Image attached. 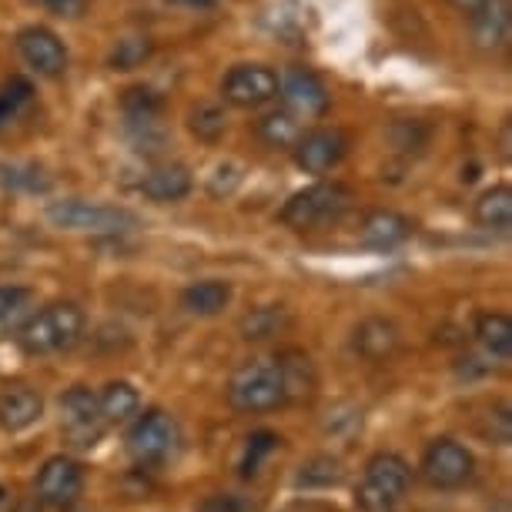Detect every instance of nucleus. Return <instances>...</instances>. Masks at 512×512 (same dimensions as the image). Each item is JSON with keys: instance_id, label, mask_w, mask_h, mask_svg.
<instances>
[{"instance_id": "c85d7f7f", "label": "nucleus", "mask_w": 512, "mask_h": 512, "mask_svg": "<svg viewBox=\"0 0 512 512\" xmlns=\"http://www.w3.org/2000/svg\"><path fill=\"white\" fill-rule=\"evenodd\" d=\"M228 128V118L225 111L218 108V104H198L195 111H191V131L198 134L201 141H218L221 134Z\"/></svg>"}, {"instance_id": "dca6fc26", "label": "nucleus", "mask_w": 512, "mask_h": 512, "mask_svg": "<svg viewBox=\"0 0 512 512\" xmlns=\"http://www.w3.org/2000/svg\"><path fill=\"white\" fill-rule=\"evenodd\" d=\"M352 349L362 355L365 362H385L399 349V328L389 318H365L352 335Z\"/></svg>"}, {"instance_id": "c9c22d12", "label": "nucleus", "mask_w": 512, "mask_h": 512, "mask_svg": "<svg viewBox=\"0 0 512 512\" xmlns=\"http://www.w3.org/2000/svg\"><path fill=\"white\" fill-rule=\"evenodd\" d=\"M0 181L7 188H27V191H44L47 181L37 178L34 171H21V168H0Z\"/></svg>"}, {"instance_id": "2f4dec72", "label": "nucleus", "mask_w": 512, "mask_h": 512, "mask_svg": "<svg viewBox=\"0 0 512 512\" xmlns=\"http://www.w3.org/2000/svg\"><path fill=\"white\" fill-rule=\"evenodd\" d=\"M389 138L399 151H422L425 144H429V128L419 121H399L389 131Z\"/></svg>"}, {"instance_id": "72a5a7b5", "label": "nucleus", "mask_w": 512, "mask_h": 512, "mask_svg": "<svg viewBox=\"0 0 512 512\" xmlns=\"http://www.w3.org/2000/svg\"><path fill=\"white\" fill-rule=\"evenodd\" d=\"M31 305V292L21 285H0V325H11Z\"/></svg>"}, {"instance_id": "20e7f679", "label": "nucleus", "mask_w": 512, "mask_h": 512, "mask_svg": "<svg viewBox=\"0 0 512 512\" xmlns=\"http://www.w3.org/2000/svg\"><path fill=\"white\" fill-rule=\"evenodd\" d=\"M349 201H352V191L345 185L322 181V185H312V188H305V191H298V195L288 198L278 218L295 231L328 228V225H335L345 211H349Z\"/></svg>"}, {"instance_id": "423d86ee", "label": "nucleus", "mask_w": 512, "mask_h": 512, "mask_svg": "<svg viewBox=\"0 0 512 512\" xmlns=\"http://www.w3.org/2000/svg\"><path fill=\"white\" fill-rule=\"evenodd\" d=\"M47 218L57 228L67 231H91V235H118L138 225V218L124 208H108V205H91V201H54L47 208Z\"/></svg>"}, {"instance_id": "4468645a", "label": "nucleus", "mask_w": 512, "mask_h": 512, "mask_svg": "<svg viewBox=\"0 0 512 512\" xmlns=\"http://www.w3.org/2000/svg\"><path fill=\"white\" fill-rule=\"evenodd\" d=\"M44 399L31 385H4L0 389V429L4 432H24L34 422H41Z\"/></svg>"}, {"instance_id": "9d476101", "label": "nucleus", "mask_w": 512, "mask_h": 512, "mask_svg": "<svg viewBox=\"0 0 512 512\" xmlns=\"http://www.w3.org/2000/svg\"><path fill=\"white\" fill-rule=\"evenodd\" d=\"M37 499L44 506H54V509H67L71 502H77L84 489V472H81V462H74L71 456H51L37 472Z\"/></svg>"}, {"instance_id": "bb28decb", "label": "nucleus", "mask_w": 512, "mask_h": 512, "mask_svg": "<svg viewBox=\"0 0 512 512\" xmlns=\"http://www.w3.org/2000/svg\"><path fill=\"white\" fill-rule=\"evenodd\" d=\"M282 446V439L275 436V432H251V436L245 439V456H241V476L251 479L258 469H262V462L272 456V452Z\"/></svg>"}, {"instance_id": "6e6552de", "label": "nucleus", "mask_w": 512, "mask_h": 512, "mask_svg": "<svg viewBox=\"0 0 512 512\" xmlns=\"http://www.w3.org/2000/svg\"><path fill=\"white\" fill-rule=\"evenodd\" d=\"M61 425L74 446H94L104 432L101 402L88 385H74L61 395Z\"/></svg>"}, {"instance_id": "2eb2a0df", "label": "nucleus", "mask_w": 512, "mask_h": 512, "mask_svg": "<svg viewBox=\"0 0 512 512\" xmlns=\"http://www.w3.org/2000/svg\"><path fill=\"white\" fill-rule=\"evenodd\" d=\"M472 21V41L482 51H502L512 37V4L509 0H486Z\"/></svg>"}, {"instance_id": "ea45409f", "label": "nucleus", "mask_w": 512, "mask_h": 512, "mask_svg": "<svg viewBox=\"0 0 512 512\" xmlns=\"http://www.w3.org/2000/svg\"><path fill=\"white\" fill-rule=\"evenodd\" d=\"M502 154H506V158H509V124H506V128H502Z\"/></svg>"}, {"instance_id": "4be33fe9", "label": "nucleus", "mask_w": 512, "mask_h": 512, "mask_svg": "<svg viewBox=\"0 0 512 512\" xmlns=\"http://www.w3.org/2000/svg\"><path fill=\"white\" fill-rule=\"evenodd\" d=\"M476 338H479L482 349H486L489 359L509 362V355H512V322H509V315H502V312L482 315L476 322Z\"/></svg>"}, {"instance_id": "0eeeda50", "label": "nucleus", "mask_w": 512, "mask_h": 512, "mask_svg": "<svg viewBox=\"0 0 512 512\" xmlns=\"http://www.w3.org/2000/svg\"><path fill=\"white\" fill-rule=\"evenodd\" d=\"M476 472L472 452L456 439H436L429 442L422 456V476L432 489H462Z\"/></svg>"}, {"instance_id": "58836bf2", "label": "nucleus", "mask_w": 512, "mask_h": 512, "mask_svg": "<svg viewBox=\"0 0 512 512\" xmlns=\"http://www.w3.org/2000/svg\"><path fill=\"white\" fill-rule=\"evenodd\" d=\"M171 4H185V7H215V0H171Z\"/></svg>"}, {"instance_id": "1a4fd4ad", "label": "nucleus", "mask_w": 512, "mask_h": 512, "mask_svg": "<svg viewBox=\"0 0 512 512\" xmlns=\"http://www.w3.org/2000/svg\"><path fill=\"white\" fill-rule=\"evenodd\" d=\"M221 94H225V101L235 104V108L255 111L278 98V77L262 64H238V67H231L225 74V81H221Z\"/></svg>"}, {"instance_id": "f3484780", "label": "nucleus", "mask_w": 512, "mask_h": 512, "mask_svg": "<svg viewBox=\"0 0 512 512\" xmlns=\"http://www.w3.org/2000/svg\"><path fill=\"white\" fill-rule=\"evenodd\" d=\"M181 305L198 318H215L231 305V285L218 282V278H205V282H195L181 292Z\"/></svg>"}, {"instance_id": "f257e3e1", "label": "nucleus", "mask_w": 512, "mask_h": 512, "mask_svg": "<svg viewBox=\"0 0 512 512\" xmlns=\"http://www.w3.org/2000/svg\"><path fill=\"white\" fill-rule=\"evenodd\" d=\"M412 486L409 462L395 452H379L365 462L362 482L355 489V506L362 512H392Z\"/></svg>"}, {"instance_id": "473e14b6", "label": "nucleus", "mask_w": 512, "mask_h": 512, "mask_svg": "<svg viewBox=\"0 0 512 512\" xmlns=\"http://www.w3.org/2000/svg\"><path fill=\"white\" fill-rule=\"evenodd\" d=\"M482 436H486L492 446H509L512 439V415H509V405H496L486 422H482Z\"/></svg>"}, {"instance_id": "a19ab883", "label": "nucleus", "mask_w": 512, "mask_h": 512, "mask_svg": "<svg viewBox=\"0 0 512 512\" xmlns=\"http://www.w3.org/2000/svg\"><path fill=\"white\" fill-rule=\"evenodd\" d=\"M4 509H7V489L0 486V512H4Z\"/></svg>"}, {"instance_id": "f03ea898", "label": "nucleus", "mask_w": 512, "mask_h": 512, "mask_svg": "<svg viewBox=\"0 0 512 512\" xmlns=\"http://www.w3.org/2000/svg\"><path fill=\"white\" fill-rule=\"evenodd\" d=\"M84 332V312L74 302H54L41 308L34 318H27L21 328V345L31 355H51L77 345Z\"/></svg>"}, {"instance_id": "f8f14e48", "label": "nucleus", "mask_w": 512, "mask_h": 512, "mask_svg": "<svg viewBox=\"0 0 512 512\" xmlns=\"http://www.w3.org/2000/svg\"><path fill=\"white\" fill-rule=\"evenodd\" d=\"M17 51H21L24 61L44 77L64 74V67H67L64 44L57 41V34H51L47 27H27V31L17 34Z\"/></svg>"}, {"instance_id": "7ed1b4c3", "label": "nucleus", "mask_w": 512, "mask_h": 512, "mask_svg": "<svg viewBox=\"0 0 512 512\" xmlns=\"http://www.w3.org/2000/svg\"><path fill=\"white\" fill-rule=\"evenodd\" d=\"M228 402L238 412H272L285 405V382L275 359H255L231 375Z\"/></svg>"}, {"instance_id": "39448f33", "label": "nucleus", "mask_w": 512, "mask_h": 512, "mask_svg": "<svg viewBox=\"0 0 512 512\" xmlns=\"http://www.w3.org/2000/svg\"><path fill=\"white\" fill-rule=\"evenodd\" d=\"M178 442H181L178 422L161 409H148L144 415H138L128 429V449L141 466H161V462H168L178 452Z\"/></svg>"}, {"instance_id": "aec40b11", "label": "nucleus", "mask_w": 512, "mask_h": 512, "mask_svg": "<svg viewBox=\"0 0 512 512\" xmlns=\"http://www.w3.org/2000/svg\"><path fill=\"white\" fill-rule=\"evenodd\" d=\"M278 369H282L285 399H308L315 392V365L302 352H282L278 355Z\"/></svg>"}, {"instance_id": "e433bc0d", "label": "nucleus", "mask_w": 512, "mask_h": 512, "mask_svg": "<svg viewBox=\"0 0 512 512\" xmlns=\"http://www.w3.org/2000/svg\"><path fill=\"white\" fill-rule=\"evenodd\" d=\"M34 4H41L44 11L61 14V17H77L84 11V0H34Z\"/></svg>"}, {"instance_id": "cd10ccee", "label": "nucleus", "mask_w": 512, "mask_h": 512, "mask_svg": "<svg viewBox=\"0 0 512 512\" xmlns=\"http://www.w3.org/2000/svg\"><path fill=\"white\" fill-rule=\"evenodd\" d=\"M151 51H154V44L148 37H124L111 51V67L114 71H134V67H141L148 61Z\"/></svg>"}, {"instance_id": "a878e982", "label": "nucleus", "mask_w": 512, "mask_h": 512, "mask_svg": "<svg viewBox=\"0 0 512 512\" xmlns=\"http://www.w3.org/2000/svg\"><path fill=\"white\" fill-rule=\"evenodd\" d=\"M338 482H342V462L332 456L308 459L295 476L298 489H328V486H338Z\"/></svg>"}, {"instance_id": "ddd939ff", "label": "nucleus", "mask_w": 512, "mask_h": 512, "mask_svg": "<svg viewBox=\"0 0 512 512\" xmlns=\"http://www.w3.org/2000/svg\"><path fill=\"white\" fill-rule=\"evenodd\" d=\"M278 91L288 104L292 114H302V118H315L328 108V94H325V84L308 71V67H292L285 71V77L278 81Z\"/></svg>"}, {"instance_id": "c756f323", "label": "nucleus", "mask_w": 512, "mask_h": 512, "mask_svg": "<svg viewBox=\"0 0 512 512\" xmlns=\"http://www.w3.org/2000/svg\"><path fill=\"white\" fill-rule=\"evenodd\" d=\"M124 111L134 124H151L161 111V98L148 88H131L124 94Z\"/></svg>"}, {"instance_id": "6ab92c4d", "label": "nucleus", "mask_w": 512, "mask_h": 512, "mask_svg": "<svg viewBox=\"0 0 512 512\" xmlns=\"http://www.w3.org/2000/svg\"><path fill=\"white\" fill-rule=\"evenodd\" d=\"M141 191L151 201H181L191 191V175L181 164H164L141 181Z\"/></svg>"}, {"instance_id": "b1692460", "label": "nucleus", "mask_w": 512, "mask_h": 512, "mask_svg": "<svg viewBox=\"0 0 512 512\" xmlns=\"http://www.w3.org/2000/svg\"><path fill=\"white\" fill-rule=\"evenodd\" d=\"M476 221L486 228L506 231L512 225V191L506 185L482 191L479 201H476Z\"/></svg>"}, {"instance_id": "393cba45", "label": "nucleus", "mask_w": 512, "mask_h": 512, "mask_svg": "<svg viewBox=\"0 0 512 512\" xmlns=\"http://www.w3.org/2000/svg\"><path fill=\"white\" fill-rule=\"evenodd\" d=\"M258 138H262L268 148L285 151V148H295V141L302 138V128H298L292 111H272L258 121Z\"/></svg>"}, {"instance_id": "7c9ffc66", "label": "nucleus", "mask_w": 512, "mask_h": 512, "mask_svg": "<svg viewBox=\"0 0 512 512\" xmlns=\"http://www.w3.org/2000/svg\"><path fill=\"white\" fill-rule=\"evenodd\" d=\"M31 101V84L24 77H14L4 91H0V124H7L11 118H17V111Z\"/></svg>"}, {"instance_id": "4c0bfd02", "label": "nucleus", "mask_w": 512, "mask_h": 512, "mask_svg": "<svg viewBox=\"0 0 512 512\" xmlns=\"http://www.w3.org/2000/svg\"><path fill=\"white\" fill-rule=\"evenodd\" d=\"M449 4H452V7H456V11H459V14H466V17H472V14H476V11H479V7H482V4H486V0H449Z\"/></svg>"}, {"instance_id": "a211bd4d", "label": "nucleus", "mask_w": 512, "mask_h": 512, "mask_svg": "<svg viewBox=\"0 0 512 512\" xmlns=\"http://www.w3.org/2000/svg\"><path fill=\"white\" fill-rule=\"evenodd\" d=\"M412 235V221L402 218L399 211H372L362 225V238L375 248H392L402 245Z\"/></svg>"}, {"instance_id": "412c9836", "label": "nucleus", "mask_w": 512, "mask_h": 512, "mask_svg": "<svg viewBox=\"0 0 512 512\" xmlns=\"http://www.w3.org/2000/svg\"><path fill=\"white\" fill-rule=\"evenodd\" d=\"M292 325V315L282 305H262V308H251V312L241 318L238 332L245 342H265V338L278 335L282 328Z\"/></svg>"}, {"instance_id": "9b49d317", "label": "nucleus", "mask_w": 512, "mask_h": 512, "mask_svg": "<svg viewBox=\"0 0 512 512\" xmlns=\"http://www.w3.org/2000/svg\"><path fill=\"white\" fill-rule=\"evenodd\" d=\"M345 148H349V141H345L342 131L318 128L295 141V161L308 175H325V171H332L345 158Z\"/></svg>"}, {"instance_id": "5701e85b", "label": "nucleus", "mask_w": 512, "mask_h": 512, "mask_svg": "<svg viewBox=\"0 0 512 512\" xmlns=\"http://www.w3.org/2000/svg\"><path fill=\"white\" fill-rule=\"evenodd\" d=\"M104 422H128L141 409V395L131 382H108L98 395Z\"/></svg>"}, {"instance_id": "f704fd0d", "label": "nucleus", "mask_w": 512, "mask_h": 512, "mask_svg": "<svg viewBox=\"0 0 512 512\" xmlns=\"http://www.w3.org/2000/svg\"><path fill=\"white\" fill-rule=\"evenodd\" d=\"M195 512H255V502L235 496V492H211L198 502Z\"/></svg>"}]
</instances>
